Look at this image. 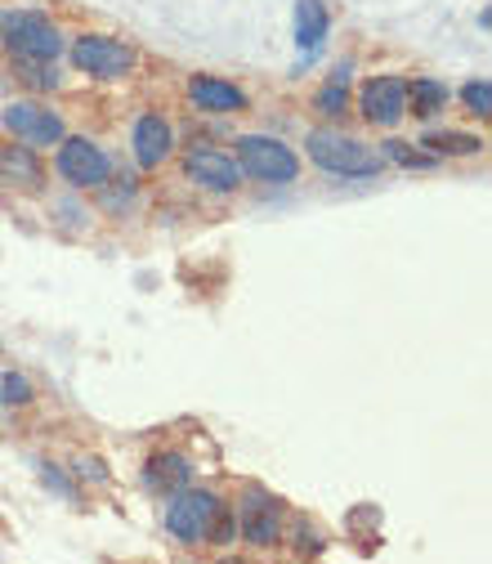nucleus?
<instances>
[{
	"instance_id": "f257e3e1",
	"label": "nucleus",
	"mask_w": 492,
	"mask_h": 564,
	"mask_svg": "<svg viewBox=\"0 0 492 564\" xmlns=\"http://www.w3.org/2000/svg\"><path fill=\"white\" fill-rule=\"evenodd\" d=\"M305 149H309V162L318 171L340 175V180H368L381 171V153L368 149L354 134H340V130H309Z\"/></svg>"
},
{
	"instance_id": "f03ea898",
	"label": "nucleus",
	"mask_w": 492,
	"mask_h": 564,
	"mask_svg": "<svg viewBox=\"0 0 492 564\" xmlns=\"http://www.w3.org/2000/svg\"><path fill=\"white\" fill-rule=\"evenodd\" d=\"M0 41H6L10 58H36V63H54V54L63 50L58 28L36 10H6L0 14Z\"/></svg>"
},
{
	"instance_id": "7ed1b4c3",
	"label": "nucleus",
	"mask_w": 492,
	"mask_h": 564,
	"mask_svg": "<svg viewBox=\"0 0 492 564\" xmlns=\"http://www.w3.org/2000/svg\"><path fill=\"white\" fill-rule=\"evenodd\" d=\"M225 516L220 498L216 492H206V488H179L175 492V502L166 507V529L179 538V542H210V529H216V520Z\"/></svg>"
},
{
	"instance_id": "20e7f679",
	"label": "nucleus",
	"mask_w": 492,
	"mask_h": 564,
	"mask_svg": "<svg viewBox=\"0 0 492 564\" xmlns=\"http://www.w3.org/2000/svg\"><path fill=\"white\" fill-rule=\"evenodd\" d=\"M238 166L264 184H292L300 175V158L269 134H242L238 139Z\"/></svg>"
},
{
	"instance_id": "39448f33",
	"label": "nucleus",
	"mask_w": 492,
	"mask_h": 564,
	"mask_svg": "<svg viewBox=\"0 0 492 564\" xmlns=\"http://www.w3.org/2000/svg\"><path fill=\"white\" fill-rule=\"evenodd\" d=\"M73 63L81 67L86 77H99V82H117L134 67V50L117 36H99V32H86L73 41Z\"/></svg>"
},
{
	"instance_id": "423d86ee",
	"label": "nucleus",
	"mask_w": 492,
	"mask_h": 564,
	"mask_svg": "<svg viewBox=\"0 0 492 564\" xmlns=\"http://www.w3.org/2000/svg\"><path fill=\"white\" fill-rule=\"evenodd\" d=\"M58 175L77 188H103L108 175H112V162L103 158L99 144L90 139H67L63 134V149H58Z\"/></svg>"
},
{
	"instance_id": "0eeeda50",
	"label": "nucleus",
	"mask_w": 492,
	"mask_h": 564,
	"mask_svg": "<svg viewBox=\"0 0 492 564\" xmlns=\"http://www.w3.org/2000/svg\"><path fill=\"white\" fill-rule=\"evenodd\" d=\"M0 121H6V130L14 139H23V144H45V149L63 144V117L50 112L45 104H32V99L10 104L6 112H0Z\"/></svg>"
},
{
	"instance_id": "6e6552de",
	"label": "nucleus",
	"mask_w": 492,
	"mask_h": 564,
	"mask_svg": "<svg viewBox=\"0 0 492 564\" xmlns=\"http://www.w3.org/2000/svg\"><path fill=\"white\" fill-rule=\"evenodd\" d=\"M184 171H188L197 184L216 188V193H233V188L242 184V166H238L229 153H216V149H193L188 162H184Z\"/></svg>"
},
{
	"instance_id": "1a4fd4ad",
	"label": "nucleus",
	"mask_w": 492,
	"mask_h": 564,
	"mask_svg": "<svg viewBox=\"0 0 492 564\" xmlns=\"http://www.w3.org/2000/svg\"><path fill=\"white\" fill-rule=\"evenodd\" d=\"M407 108V90H403V77H372L363 86V117L372 126H398Z\"/></svg>"
},
{
	"instance_id": "9d476101",
	"label": "nucleus",
	"mask_w": 492,
	"mask_h": 564,
	"mask_svg": "<svg viewBox=\"0 0 492 564\" xmlns=\"http://www.w3.org/2000/svg\"><path fill=\"white\" fill-rule=\"evenodd\" d=\"M171 149H175V134H171V126L157 117V112H149V117H139V126H134V158H139V166H162L166 158H171Z\"/></svg>"
},
{
	"instance_id": "9b49d317",
	"label": "nucleus",
	"mask_w": 492,
	"mask_h": 564,
	"mask_svg": "<svg viewBox=\"0 0 492 564\" xmlns=\"http://www.w3.org/2000/svg\"><path fill=\"white\" fill-rule=\"evenodd\" d=\"M242 524H247V542L251 546H273L277 533H283V511H277V502L260 498V492H247Z\"/></svg>"
},
{
	"instance_id": "f8f14e48",
	"label": "nucleus",
	"mask_w": 492,
	"mask_h": 564,
	"mask_svg": "<svg viewBox=\"0 0 492 564\" xmlns=\"http://www.w3.org/2000/svg\"><path fill=\"white\" fill-rule=\"evenodd\" d=\"M327 28H331V14H327L322 0H296V50L305 58L322 50Z\"/></svg>"
},
{
	"instance_id": "ddd939ff",
	"label": "nucleus",
	"mask_w": 492,
	"mask_h": 564,
	"mask_svg": "<svg viewBox=\"0 0 492 564\" xmlns=\"http://www.w3.org/2000/svg\"><path fill=\"white\" fill-rule=\"evenodd\" d=\"M188 95H193L197 108H210V112H238V108H247V95L238 86L220 82V77H193Z\"/></svg>"
},
{
	"instance_id": "4468645a",
	"label": "nucleus",
	"mask_w": 492,
	"mask_h": 564,
	"mask_svg": "<svg viewBox=\"0 0 492 564\" xmlns=\"http://www.w3.org/2000/svg\"><path fill=\"white\" fill-rule=\"evenodd\" d=\"M0 184L23 188V193H41V184H45L41 162L28 149H6V153H0Z\"/></svg>"
},
{
	"instance_id": "2eb2a0df",
	"label": "nucleus",
	"mask_w": 492,
	"mask_h": 564,
	"mask_svg": "<svg viewBox=\"0 0 492 564\" xmlns=\"http://www.w3.org/2000/svg\"><path fill=\"white\" fill-rule=\"evenodd\" d=\"M149 484L157 488V492H179L188 479H193V466H188V457L184 453H157V457H149Z\"/></svg>"
},
{
	"instance_id": "dca6fc26",
	"label": "nucleus",
	"mask_w": 492,
	"mask_h": 564,
	"mask_svg": "<svg viewBox=\"0 0 492 564\" xmlns=\"http://www.w3.org/2000/svg\"><path fill=\"white\" fill-rule=\"evenodd\" d=\"M403 90H407L412 117H435V112H444V104H448V86L435 82V77H416V82H407Z\"/></svg>"
},
{
	"instance_id": "f3484780",
	"label": "nucleus",
	"mask_w": 492,
	"mask_h": 564,
	"mask_svg": "<svg viewBox=\"0 0 492 564\" xmlns=\"http://www.w3.org/2000/svg\"><path fill=\"white\" fill-rule=\"evenodd\" d=\"M426 149L452 153V158H470V153H483V139L461 134V130H430V134H426Z\"/></svg>"
},
{
	"instance_id": "a211bd4d",
	"label": "nucleus",
	"mask_w": 492,
	"mask_h": 564,
	"mask_svg": "<svg viewBox=\"0 0 492 564\" xmlns=\"http://www.w3.org/2000/svg\"><path fill=\"white\" fill-rule=\"evenodd\" d=\"M32 399H36V390H32V381L23 372H0V403L6 408H28Z\"/></svg>"
},
{
	"instance_id": "6ab92c4d",
	"label": "nucleus",
	"mask_w": 492,
	"mask_h": 564,
	"mask_svg": "<svg viewBox=\"0 0 492 564\" xmlns=\"http://www.w3.org/2000/svg\"><path fill=\"white\" fill-rule=\"evenodd\" d=\"M314 108L322 112V117H340L345 108H349V95H345V86L336 82V86H322L318 95H314Z\"/></svg>"
},
{
	"instance_id": "aec40b11",
	"label": "nucleus",
	"mask_w": 492,
	"mask_h": 564,
	"mask_svg": "<svg viewBox=\"0 0 492 564\" xmlns=\"http://www.w3.org/2000/svg\"><path fill=\"white\" fill-rule=\"evenodd\" d=\"M461 99H466V108L470 112H479V117H488L492 112V86L479 77V82H470L466 90H461Z\"/></svg>"
},
{
	"instance_id": "412c9836",
	"label": "nucleus",
	"mask_w": 492,
	"mask_h": 564,
	"mask_svg": "<svg viewBox=\"0 0 492 564\" xmlns=\"http://www.w3.org/2000/svg\"><path fill=\"white\" fill-rule=\"evenodd\" d=\"M385 153H390L398 166H430V158H416V153H407V144H385Z\"/></svg>"
},
{
	"instance_id": "4be33fe9",
	"label": "nucleus",
	"mask_w": 492,
	"mask_h": 564,
	"mask_svg": "<svg viewBox=\"0 0 492 564\" xmlns=\"http://www.w3.org/2000/svg\"><path fill=\"white\" fill-rule=\"evenodd\" d=\"M77 475H81V479H86V475H90V479H108V475H103V466H99L95 457H90V462L81 457V462H77Z\"/></svg>"
}]
</instances>
